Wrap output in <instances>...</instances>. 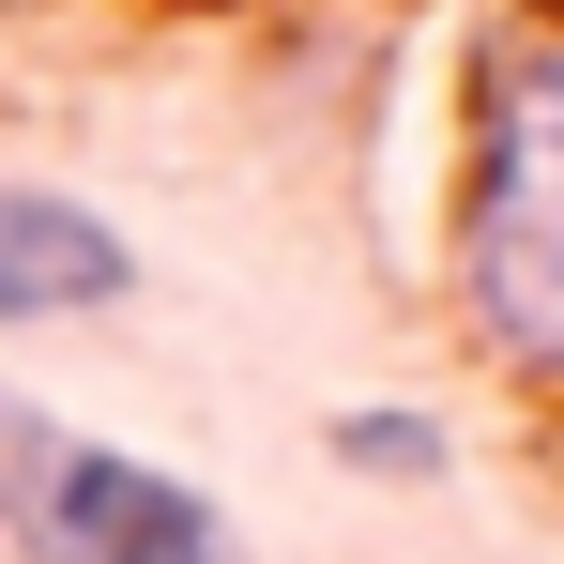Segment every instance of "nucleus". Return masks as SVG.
<instances>
[{"instance_id": "obj_2", "label": "nucleus", "mask_w": 564, "mask_h": 564, "mask_svg": "<svg viewBox=\"0 0 564 564\" xmlns=\"http://www.w3.org/2000/svg\"><path fill=\"white\" fill-rule=\"evenodd\" d=\"M0 519H15L46 564H229V519L198 503L184 473L62 443L31 397H0Z\"/></svg>"}, {"instance_id": "obj_4", "label": "nucleus", "mask_w": 564, "mask_h": 564, "mask_svg": "<svg viewBox=\"0 0 564 564\" xmlns=\"http://www.w3.org/2000/svg\"><path fill=\"white\" fill-rule=\"evenodd\" d=\"M336 458H351V473H443V443H427L412 412H351V427H336Z\"/></svg>"}, {"instance_id": "obj_3", "label": "nucleus", "mask_w": 564, "mask_h": 564, "mask_svg": "<svg viewBox=\"0 0 564 564\" xmlns=\"http://www.w3.org/2000/svg\"><path fill=\"white\" fill-rule=\"evenodd\" d=\"M138 290V245L62 184H0V321H107Z\"/></svg>"}, {"instance_id": "obj_1", "label": "nucleus", "mask_w": 564, "mask_h": 564, "mask_svg": "<svg viewBox=\"0 0 564 564\" xmlns=\"http://www.w3.org/2000/svg\"><path fill=\"white\" fill-rule=\"evenodd\" d=\"M458 321L503 367L564 381V31L503 46L473 93V184H458Z\"/></svg>"}]
</instances>
